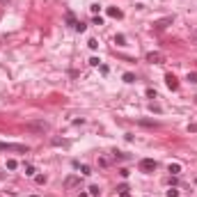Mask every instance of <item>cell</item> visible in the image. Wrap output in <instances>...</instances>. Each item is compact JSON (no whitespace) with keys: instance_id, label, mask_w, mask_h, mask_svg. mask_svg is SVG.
Instances as JSON below:
<instances>
[{"instance_id":"cell-1","label":"cell","mask_w":197,"mask_h":197,"mask_svg":"<svg viewBox=\"0 0 197 197\" xmlns=\"http://www.w3.org/2000/svg\"><path fill=\"white\" fill-rule=\"evenodd\" d=\"M51 129L48 126V121H44V119H37V121H28L25 124V131H30V133H46V131Z\"/></svg>"},{"instance_id":"cell-2","label":"cell","mask_w":197,"mask_h":197,"mask_svg":"<svg viewBox=\"0 0 197 197\" xmlns=\"http://www.w3.org/2000/svg\"><path fill=\"white\" fill-rule=\"evenodd\" d=\"M147 62H151V64H163L165 55L161 51H151V53H147Z\"/></svg>"},{"instance_id":"cell-3","label":"cell","mask_w":197,"mask_h":197,"mask_svg":"<svg viewBox=\"0 0 197 197\" xmlns=\"http://www.w3.org/2000/svg\"><path fill=\"white\" fill-rule=\"evenodd\" d=\"M140 170L142 172H154L156 170V161L154 158H142V161H140Z\"/></svg>"},{"instance_id":"cell-4","label":"cell","mask_w":197,"mask_h":197,"mask_svg":"<svg viewBox=\"0 0 197 197\" xmlns=\"http://www.w3.org/2000/svg\"><path fill=\"white\" fill-rule=\"evenodd\" d=\"M172 21H174V18H172V16H165V18H161V21H156V23H154V25H151V28H154L156 32H161V30H165V28L170 25Z\"/></svg>"},{"instance_id":"cell-5","label":"cell","mask_w":197,"mask_h":197,"mask_svg":"<svg viewBox=\"0 0 197 197\" xmlns=\"http://www.w3.org/2000/svg\"><path fill=\"white\" fill-rule=\"evenodd\" d=\"M80 186V177H67L64 179V188L67 190H73V188H78Z\"/></svg>"},{"instance_id":"cell-6","label":"cell","mask_w":197,"mask_h":197,"mask_svg":"<svg viewBox=\"0 0 197 197\" xmlns=\"http://www.w3.org/2000/svg\"><path fill=\"white\" fill-rule=\"evenodd\" d=\"M165 83H167V87H170V89H179V80L172 76V73H167V76H165Z\"/></svg>"},{"instance_id":"cell-7","label":"cell","mask_w":197,"mask_h":197,"mask_svg":"<svg viewBox=\"0 0 197 197\" xmlns=\"http://www.w3.org/2000/svg\"><path fill=\"white\" fill-rule=\"evenodd\" d=\"M108 16H112V18H121V16H124V12H121V9H117V7H108Z\"/></svg>"},{"instance_id":"cell-8","label":"cell","mask_w":197,"mask_h":197,"mask_svg":"<svg viewBox=\"0 0 197 197\" xmlns=\"http://www.w3.org/2000/svg\"><path fill=\"white\" fill-rule=\"evenodd\" d=\"M51 145L53 147H69V142H67V140H60V137H53Z\"/></svg>"},{"instance_id":"cell-9","label":"cell","mask_w":197,"mask_h":197,"mask_svg":"<svg viewBox=\"0 0 197 197\" xmlns=\"http://www.w3.org/2000/svg\"><path fill=\"white\" fill-rule=\"evenodd\" d=\"M167 170H170V174H179V172H181V165L179 163H170Z\"/></svg>"},{"instance_id":"cell-10","label":"cell","mask_w":197,"mask_h":197,"mask_svg":"<svg viewBox=\"0 0 197 197\" xmlns=\"http://www.w3.org/2000/svg\"><path fill=\"white\" fill-rule=\"evenodd\" d=\"M117 190H119V197H133V195L129 193V188H126V186H119Z\"/></svg>"},{"instance_id":"cell-11","label":"cell","mask_w":197,"mask_h":197,"mask_svg":"<svg viewBox=\"0 0 197 197\" xmlns=\"http://www.w3.org/2000/svg\"><path fill=\"white\" fill-rule=\"evenodd\" d=\"M115 44H117V46H126V37H124V34H117V37H115Z\"/></svg>"},{"instance_id":"cell-12","label":"cell","mask_w":197,"mask_h":197,"mask_svg":"<svg viewBox=\"0 0 197 197\" xmlns=\"http://www.w3.org/2000/svg\"><path fill=\"white\" fill-rule=\"evenodd\" d=\"M124 83H135V76H133V73H131V71H126V73H124Z\"/></svg>"},{"instance_id":"cell-13","label":"cell","mask_w":197,"mask_h":197,"mask_svg":"<svg viewBox=\"0 0 197 197\" xmlns=\"http://www.w3.org/2000/svg\"><path fill=\"white\" fill-rule=\"evenodd\" d=\"M99 193H101L99 186H89V197H99Z\"/></svg>"},{"instance_id":"cell-14","label":"cell","mask_w":197,"mask_h":197,"mask_svg":"<svg viewBox=\"0 0 197 197\" xmlns=\"http://www.w3.org/2000/svg\"><path fill=\"white\" fill-rule=\"evenodd\" d=\"M186 78H188L190 83H195V85H197V71H188V76H186Z\"/></svg>"},{"instance_id":"cell-15","label":"cell","mask_w":197,"mask_h":197,"mask_svg":"<svg viewBox=\"0 0 197 197\" xmlns=\"http://www.w3.org/2000/svg\"><path fill=\"white\" fill-rule=\"evenodd\" d=\"M34 181H37L39 186H44V183H46V174H37V177H34Z\"/></svg>"},{"instance_id":"cell-16","label":"cell","mask_w":197,"mask_h":197,"mask_svg":"<svg viewBox=\"0 0 197 197\" xmlns=\"http://www.w3.org/2000/svg\"><path fill=\"white\" fill-rule=\"evenodd\" d=\"M16 167H18V163L14 161V158H9L7 161V170H16Z\"/></svg>"},{"instance_id":"cell-17","label":"cell","mask_w":197,"mask_h":197,"mask_svg":"<svg viewBox=\"0 0 197 197\" xmlns=\"http://www.w3.org/2000/svg\"><path fill=\"white\" fill-rule=\"evenodd\" d=\"M67 23H69V25H76V18H73L71 12H67Z\"/></svg>"},{"instance_id":"cell-18","label":"cell","mask_w":197,"mask_h":197,"mask_svg":"<svg viewBox=\"0 0 197 197\" xmlns=\"http://www.w3.org/2000/svg\"><path fill=\"white\" fill-rule=\"evenodd\" d=\"M87 46H89L92 51H96V48H99V41H96V39H89V41H87Z\"/></svg>"},{"instance_id":"cell-19","label":"cell","mask_w":197,"mask_h":197,"mask_svg":"<svg viewBox=\"0 0 197 197\" xmlns=\"http://www.w3.org/2000/svg\"><path fill=\"white\" fill-rule=\"evenodd\" d=\"M73 28H76L78 32H85V30H87V25H85V23H80V21H78V23H76Z\"/></svg>"},{"instance_id":"cell-20","label":"cell","mask_w":197,"mask_h":197,"mask_svg":"<svg viewBox=\"0 0 197 197\" xmlns=\"http://www.w3.org/2000/svg\"><path fill=\"white\" fill-rule=\"evenodd\" d=\"M115 161H126V154H121V151H115Z\"/></svg>"},{"instance_id":"cell-21","label":"cell","mask_w":197,"mask_h":197,"mask_svg":"<svg viewBox=\"0 0 197 197\" xmlns=\"http://www.w3.org/2000/svg\"><path fill=\"white\" fill-rule=\"evenodd\" d=\"M80 174H85V177H87V174H92V170H89L87 165H80Z\"/></svg>"},{"instance_id":"cell-22","label":"cell","mask_w":197,"mask_h":197,"mask_svg":"<svg viewBox=\"0 0 197 197\" xmlns=\"http://www.w3.org/2000/svg\"><path fill=\"white\" fill-rule=\"evenodd\" d=\"M25 174H28V177H34V167H32V165H25Z\"/></svg>"},{"instance_id":"cell-23","label":"cell","mask_w":197,"mask_h":197,"mask_svg":"<svg viewBox=\"0 0 197 197\" xmlns=\"http://www.w3.org/2000/svg\"><path fill=\"white\" fill-rule=\"evenodd\" d=\"M190 41L197 44V28H195V30H190Z\"/></svg>"},{"instance_id":"cell-24","label":"cell","mask_w":197,"mask_h":197,"mask_svg":"<svg viewBox=\"0 0 197 197\" xmlns=\"http://www.w3.org/2000/svg\"><path fill=\"white\" fill-rule=\"evenodd\" d=\"M147 96H149V99H156V89H154V87H149V89H147Z\"/></svg>"},{"instance_id":"cell-25","label":"cell","mask_w":197,"mask_h":197,"mask_svg":"<svg viewBox=\"0 0 197 197\" xmlns=\"http://www.w3.org/2000/svg\"><path fill=\"white\" fill-rule=\"evenodd\" d=\"M177 195H179V190H177V188H170V190H167V197H177Z\"/></svg>"},{"instance_id":"cell-26","label":"cell","mask_w":197,"mask_h":197,"mask_svg":"<svg viewBox=\"0 0 197 197\" xmlns=\"http://www.w3.org/2000/svg\"><path fill=\"white\" fill-rule=\"evenodd\" d=\"M99 62H101L99 57H92V60H89V67H99Z\"/></svg>"},{"instance_id":"cell-27","label":"cell","mask_w":197,"mask_h":197,"mask_svg":"<svg viewBox=\"0 0 197 197\" xmlns=\"http://www.w3.org/2000/svg\"><path fill=\"white\" fill-rule=\"evenodd\" d=\"M92 23H94V25H103V18H101V16H94V21H92Z\"/></svg>"},{"instance_id":"cell-28","label":"cell","mask_w":197,"mask_h":197,"mask_svg":"<svg viewBox=\"0 0 197 197\" xmlns=\"http://www.w3.org/2000/svg\"><path fill=\"white\" fill-rule=\"evenodd\" d=\"M188 131H193V133H195V131H197V124H190V126H188Z\"/></svg>"},{"instance_id":"cell-29","label":"cell","mask_w":197,"mask_h":197,"mask_svg":"<svg viewBox=\"0 0 197 197\" xmlns=\"http://www.w3.org/2000/svg\"><path fill=\"white\" fill-rule=\"evenodd\" d=\"M7 149V142H0V151H5Z\"/></svg>"},{"instance_id":"cell-30","label":"cell","mask_w":197,"mask_h":197,"mask_svg":"<svg viewBox=\"0 0 197 197\" xmlns=\"http://www.w3.org/2000/svg\"><path fill=\"white\" fill-rule=\"evenodd\" d=\"M78 197H89V193H80V195H78Z\"/></svg>"},{"instance_id":"cell-31","label":"cell","mask_w":197,"mask_h":197,"mask_svg":"<svg viewBox=\"0 0 197 197\" xmlns=\"http://www.w3.org/2000/svg\"><path fill=\"white\" fill-rule=\"evenodd\" d=\"M0 5H7V0H0Z\"/></svg>"},{"instance_id":"cell-32","label":"cell","mask_w":197,"mask_h":197,"mask_svg":"<svg viewBox=\"0 0 197 197\" xmlns=\"http://www.w3.org/2000/svg\"><path fill=\"white\" fill-rule=\"evenodd\" d=\"M0 18H2V12H0Z\"/></svg>"},{"instance_id":"cell-33","label":"cell","mask_w":197,"mask_h":197,"mask_svg":"<svg viewBox=\"0 0 197 197\" xmlns=\"http://www.w3.org/2000/svg\"><path fill=\"white\" fill-rule=\"evenodd\" d=\"M32 197H39V195H32Z\"/></svg>"}]
</instances>
